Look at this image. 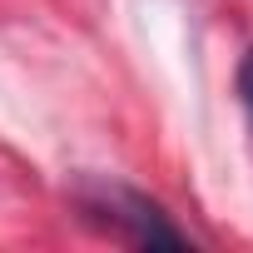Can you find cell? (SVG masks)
<instances>
[{"instance_id":"1","label":"cell","mask_w":253,"mask_h":253,"mask_svg":"<svg viewBox=\"0 0 253 253\" xmlns=\"http://www.w3.org/2000/svg\"><path fill=\"white\" fill-rule=\"evenodd\" d=\"M75 204L84 213V223L134 243V248H189V238L169 223V213L144 199L139 189H124V184H80Z\"/></svg>"},{"instance_id":"2","label":"cell","mask_w":253,"mask_h":253,"mask_svg":"<svg viewBox=\"0 0 253 253\" xmlns=\"http://www.w3.org/2000/svg\"><path fill=\"white\" fill-rule=\"evenodd\" d=\"M238 99H243L248 124H253V50H248V55H243V65H238Z\"/></svg>"}]
</instances>
